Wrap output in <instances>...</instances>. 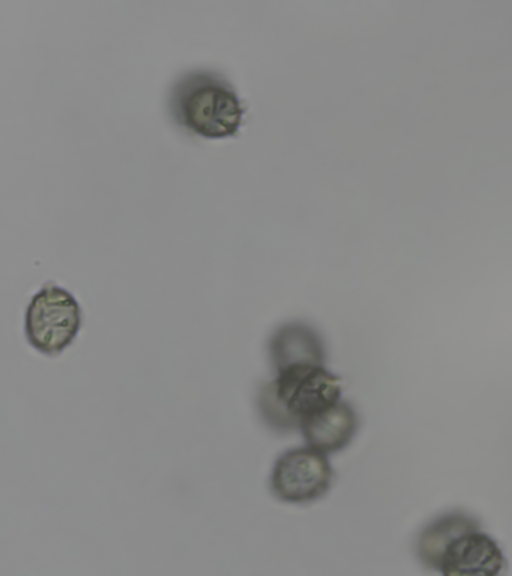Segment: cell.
I'll use <instances>...</instances> for the list:
<instances>
[{
    "instance_id": "cell-4",
    "label": "cell",
    "mask_w": 512,
    "mask_h": 576,
    "mask_svg": "<svg viewBox=\"0 0 512 576\" xmlns=\"http://www.w3.org/2000/svg\"><path fill=\"white\" fill-rule=\"evenodd\" d=\"M334 479L328 455L310 446L295 447L275 460L269 488L279 501L307 504L327 494Z\"/></svg>"
},
{
    "instance_id": "cell-1",
    "label": "cell",
    "mask_w": 512,
    "mask_h": 576,
    "mask_svg": "<svg viewBox=\"0 0 512 576\" xmlns=\"http://www.w3.org/2000/svg\"><path fill=\"white\" fill-rule=\"evenodd\" d=\"M168 106L177 125L209 139L237 134L245 113L231 83L208 70H193L179 77L171 87Z\"/></svg>"
},
{
    "instance_id": "cell-3",
    "label": "cell",
    "mask_w": 512,
    "mask_h": 576,
    "mask_svg": "<svg viewBox=\"0 0 512 576\" xmlns=\"http://www.w3.org/2000/svg\"><path fill=\"white\" fill-rule=\"evenodd\" d=\"M81 324V308L75 297L53 282H46L27 306L24 328L35 350L57 356L73 343Z\"/></svg>"
},
{
    "instance_id": "cell-6",
    "label": "cell",
    "mask_w": 512,
    "mask_h": 576,
    "mask_svg": "<svg viewBox=\"0 0 512 576\" xmlns=\"http://www.w3.org/2000/svg\"><path fill=\"white\" fill-rule=\"evenodd\" d=\"M358 416L354 408L339 400L326 409L306 418L300 425L307 446L327 455L346 448L358 429Z\"/></svg>"
},
{
    "instance_id": "cell-2",
    "label": "cell",
    "mask_w": 512,
    "mask_h": 576,
    "mask_svg": "<svg viewBox=\"0 0 512 576\" xmlns=\"http://www.w3.org/2000/svg\"><path fill=\"white\" fill-rule=\"evenodd\" d=\"M340 378L323 365L297 366L276 373L258 394L263 422L281 433L300 428L308 417L340 400Z\"/></svg>"
},
{
    "instance_id": "cell-5",
    "label": "cell",
    "mask_w": 512,
    "mask_h": 576,
    "mask_svg": "<svg viewBox=\"0 0 512 576\" xmlns=\"http://www.w3.org/2000/svg\"><path fill=\"white\" fill-rule=\"evenodd\" d=\"M436 566L446 576L495 575L503 566V557L492 539L469 528L445 545Z\"/></svg>"
},
{
    "instance_id": "cell-7",
    "label": "cell",
    "mask_w": 512,
    "mask_h": 576,
    "mask_svg": "<svg viewBox=\"0 0 512 576\" xmlns=\"http://www.w3.org/2000/svg\"><path fill=\"white\" fill-rule=\"evenodd\" d=\"M324 348L309 328L290 325L281 328L270 343V359L276 373L306 365H323Z\"/></svg>"
}]
</instances>
